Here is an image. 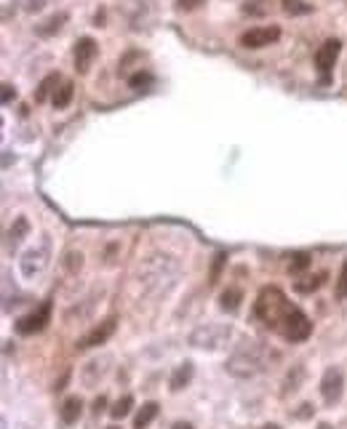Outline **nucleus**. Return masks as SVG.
Segmentation results:
<instances>
[{
	"label": "nucleus",
	"mask_w": 347,
	"mask_h": 429,
	"mask_svg": "<svg viewBox=\"0 0 347 429\" xmlns=\"http://www.w3.org/2000/svg\"><path fill=\"white\" fill-rule=\"evenodd\" d=\"M115 334V317H107V320H101L99 326L94 328V331H88V334L80 339V350H91V347H99V344H104L110 336Z\"/></svg>",
	"instance_id": "10"
},
{
	"label": "nucleus",
	"mask_w": 347,
	"mask_h": 429,
	"mask_svg": "<svg viewBox=\"0 0 347 429\" xmlns=\"http://www.w3.org/2000/svg\"><path fill=\"white\" fill-rule=\"evenodd\" d=\"M107 406V400H104V397H97V400H94V413H97V416H99L101 413V408Z\"/></svg>",
	"instance_id": "32"
},
{
	"label": "nucleus",
	"mask_w": 347,
	"mask_h": 429,
	"mask_svg": "<svg viewBox=\"0 0 347 429\" xmlns=\"http://www.w3.org/2000/svg\"><path fill=\"white\" fill-rule=\"evenodd\" d=\"M171 429H195V427H193L190 421H176V424H174Z\"/></svg>",
	"instance_id": "33"
},
{
	"label": "nucleus",
	"mask_w": 347,
	"mask_h": 429,
	"mask_svg": "<svg viewBox=\"0 0 347 429\" xmlns=\"http://www.w3.org/2000/svg\"><path fill=\"white\" fill-rule=\"evenodd\" d=\"M49 320H51V302H43L35 312H29V315H25V317H19L16 331H19L22 336L40 334V331L49 326Z\"/></svg>",
	"instance_id": "4"
},
{
	"label": "nucleus",
	"mask_w": 347,
	"mask_h": 429,
	"mask_svg": "<svg viewBox=\"0 0 347 429\" xmlns=\"http://www.w3.org/2000/svg\"><path fill=\"white\" fill-rule=\"evenodd\" d=\"M155 416H158V403H145L139 408V413L134 416V429H147Z\"/></svg>",
	"instance_id": "16"
},
{
	"label": "nucleus",
	"mask_w": 347,
	"mask_h": 429,
	"mask_svg": "<svg viewBox=\"0 0 347 429\" xmlns=\"http://www.w3.org/2000/svg\"><path fill=\"white\" fill-rule=\"evenodd\" d=\"M323 280H326V275H323V272H321V275H315V278H307V283H302V280H299V283H297V286H294V288H297L299 293H310V291H315V288H321V283H323Z\"/></svg>",
	"instance_id": "23"
},
{
	"label": "nucleus",
	"mask_w": 347,
	"mask_h": 429,
	"mask_svg": "<svg viewBox=\"0 0 347 429\" xmlns=\"http://www.w3.org/2000/svg\"><path fill=\"white\" fill-rule=\"evenodd\" d=\"M14 96H16V91H14L11 86H3V101H5V104H8V101H11Z\"/></svg>",
	"instance_id": "30"
},
{
	"label": "nucleus",
	"mask_w": 347,
	"mask_h": 429,
	"mask_svg": "<svg viewBox=\"0 0 347 429\" xmlns=\"http://www.w3.org/2000/svg\"><path fill=\"white\" fill-rule=\"evenodd\" d=\"M342 392H345V373L339 368H326L321 379V395L328 406L339 403L342 400Z\"/></svg>",
	"instance_id": "5"
},
{
	"label": "nucleus",
	"mask_w": 347,
	"mask_h": 429,
	"mask_svg": "<svg viewBox=\"0 0 347 429\" xmlns=\"http://www.w3.org/2000/svg\"><path fill=\"white\" fill-rule=\"evenodd\" d=\"M280 8L289 16H302V14H310L313 11V5L304 3V0H280Z\"/></svg>",
	"instance_id": "17"
},
{
	"label": "nucleus",
	"mask_w": 347,
	"mask_h": 429,
	"mask_svg": "<svg viewBox=\"0 0 347 429\" xmlns=\"http://www.w3.org/2000/svg\"><path fill=\"white\" fill-rule=\"evenodd\" d=\"M80 413H83V400L80 397H67L59 408V416H62L64 424H75L80 419Z\"/></svg>",
	"instance_id": "12"
},
{
	"label": "nucleus",
	"mask_w": 347,
	"mask_h": 429,
	"mask_svg": "<svg viewBox=\"0 0 347 429\" xmlns=\"http://www.w3.org/2000/svg\"><path fill=\"white\" fill-rule=\"evenodd\" d=\"M128 86H131L134 91H145V88L152 86V75H149V72H136V75L128 77Z\"/></svg>",
	"instance_id": "21"
},
{
	"label": "nucleus",
	"mask_w": 347,
	"mask_h": 429,
	"mask_svg": "<svg viewBox=\"0 0 347 429\" xmlns=\"http://www.w3.org/2000/svg\"><path fill=\"white\" fill-rule=\"evenodd\" d=\"M97 53H99V46H97V40H94V38H80V40L75 43V51H73L75 70L80 72V75H86V72L91 70V64H94Z\"/></svg>",
	"instance_id": "8"
},
{
	"label": "nucleus",
	"mask_w": 347,
	"mask_h": 429,
	"mask_svg": "<svg viewBox=\"0 0 347 429\" xmlns=\"http://www.w3.org/2000/svg\"><path fill=\"white\" fill-rule=\"evenodd\" d=\"M297 416H299V419H307V416H313V406H310V403H304Z\"/></svg>",
	"instance_id": "31"
},
{
	"label": "nucleus",
	"mask_w": 347,
	"mask_h": 429,
	"mask_svg": "<svg viewBox=\"0 0 347 429\" xmlns=\"http://www.w3.org/2000/svg\"><path fill=\"white\" fill-rule=\"evenodd\" d=\"M206 0H176V11H195Z\"/></svg>",
	"instance_id": "28"
},
{
	"label": "nucleus",
	"mask_w": 347,
	"mask_h": 429,
	"mask_svg": "<svg viewBox=\"0 0 347 429\" xmlns=\"http://www.w3.org/2000/svg\"><path fill=\"white\" fill-rule=\"evenodd\" d=\"M46 248H38V251H27L25 259H22V272H25L27 278H32L35 272H40L43 267H46Z\"/></svg>",
	"instance_id": "11"
},
{
	"label": "nucleus",
	"mask_w": 347,
	"mask_h": 429,
	"mask_svg": "<svg viewBox=\"0 0 347 429\" xmlns=\"http://www.w3.org/2000/svg\"><path fill=\"white\" fill-rule=\"evenodd\" d=\"M318 429H331V427H328V424H321V427H318Z\"/></svg>",
	"instance_id": "35"
},
{
	"label": "nucleus",
	"mask_w": 347,
	"mask_h": 429,
	"mask_svg": "<svg viewBox=\"0 0 347 429\" xmlns=\"http://www.w3.org/2000/svg\"><path fill=\"white\" fill-rule=\"evenodd\" d=\"M283 339H289V341H304L307 336L313 334V323H310V317L304 315V312L299 310V307H289V312L283 315V320H280V328H278Z\"/></svg>",
	"instance_id": "3"
},
{
	"label": "nucleus",
	"mask_w": 347,
	"mask_h": 429,
	"mask_svg": "<svg viewBox=\"0 0 347 429\" xmlns=\"http://www.w3.org/2000/svg\"><path fill=\"white\" fill-rule=\"evenodd\" d=\"M291 307V302L283 296V291L280 288H262V293L256 296V317L265 323V326H270V328H280V320H283V315L289 312Z\"/></svg>",
	"instance_id": "2"
},
{
	"label": "nucleus",
	"mask_w": 347,
	"mask_h": 429,
	"mask_svg": "<svg viewBox=\"0 0 347 429\" xmlns=\"http://www.w3.org/2000/svg\"><path fill=\"white\" fill-rule=\"evenodd\" d=\"M224 259H227V256H224V254H219V256H217V262H214V269H211V280H208L211 286H214V283L219 280V269H222Z\"/></svg>",
	"instance_id": "29"
},
{
	"label": "nucleus",
	"mask_w": 347,
	"mask_h": 429,
	"mask_svg": "<svg viewBox=\"0 0 347 429\" xmlns=\"http://www.w3.org/2000/svg\"><path fill=\"white\" fill-rule=\"evenodd\" d=\"M110 429H118V427H110Z\"/></svg>",
	"instance_id": "36"
},
{
	"label": "nucleus",
	"mask_w": 347,
	"mask_h": 429,
	"mask_svg": "<svg viewBox=\"0 0 347 429\" xmlns=\"http://www.w3.org/2000/svg\"><path fill=\"white\" fill-rule=\"evenodd\" d=\"M27 232V219L22 216V219H16V230H11V243L16 245L19 240H22V235Z\"/></svg>",
	"instance_id": "27"
},
{
	"label": "nucleus",
	"mask_w": 347,
	"mask_h": 429,
	"mask_svg": "<svg viewBox=\"0 0 347 429\" xmlns=\"http://www.w3.org/2000/svg\"><path fill=\"white\" fill-rule=\"evenodd\" d=\"M193 373H195V365H193V363H182V365L171 373V382H169L174 392L184 389V387L190 384V379H193Z\"/></svg>",
	"instance_id": "13"
},
{
	"label": "nucleus",
	"mask_w": 347,
	"mask_h": 429,
	"mask_svg": "<svg viewBox=\"0 0 347 429\" xmlns=\"http://www.w3.org/2000/svg\"><path fill=\"white\" fill-rule=\"evenodd\" d=\"M59 83H62V77H59L56 72H53V75H49V77H43V83L38 86V94H35V101H46L51 91H56L53 86H59Z\"/></svg>",
	"instance_id": "19"
},
{
	"label": "nucleus",
	"mask_w": 347,
	"mask_h": 429,
	"mask_svg": "<svg viewBox=\"0 0 347 429\" xmlns=\"http://www.w3.org/2000/svg\"><path fill=\"white\" fill-rule=\"evenodd\" d=\"M241 302H243L241 288H227L222 296H219V307H222L224 312H238Z\"/></svg>",
	"instance_id": "15"
},
{
	"label": "nucleus",
	"mask_w": 347,
	"mask_h": 429,
	"mask_svg": "<svg viewBox=\"0 0 347 429\" xmlns=\"http://www.w3.org/2000/svg\"><path fill=\"white\" fill-rule=\"evenodd\" d=\"M267 358H270V352H267L259 341H246L243 347H238V350L232 352L227 368H230V373H235V376H241V379H248V376H256L259 371H265Z\"/></svg>",
	"instance_id": "1"
},
{
	"label": "nucleus",
	"mask_w": 347,
	"mask_h": 429,
	"mask_svg": "<svg viewBox=\"0 0 347 429\" xmlns=\"http://www.w3.org/2000/svg\"><path fill=\"white\" fill-rule=\"evenodd\" d=\"M227 336H230V326H206V328H198V331L193 334V344H195V347H208V350H214V347L222 344Z\"/></svg>",
	"instance_id": "9"
},
{
	"label": "nucleus",
	"mask_w": 347,
	"mask_h": 429,
	"mask_svg": "<svg viewBox=\"0 0 347 429\" xmlns=\"http://www.w3.org/2000/svg\"><path fill=\"white\" fill-rule=\"evenodd\" d=\"M243 14H251V16H262V14H267V5H265V0H251L243 5Z\"/></svg>",
	"instance_id": "26"
},
{
	"label": "nucleus",
	"mask_w": 347,
	"mask_h": 429,
	"mask_svg": "<svg viewBox=\"0 0 347 429\" xmlns=\"http://www.w3.org/2000/svg\"><path fill=\"white\" fill-rule=\"evenodd\" d=\"M302 376H304V371H302V365H297V368H294V376L289 373V379H286V389H283V395H289V392H297V389H299L297 384L302 382Z\"/></svg>",
	"instance_id": "25"
},
{
	"label": "nucleus",
	"mask_w": 347,
	"mask_h": 429,
	"mask_svg": "<svg viewBox=\"0 0 347 429\" xmlns=\"http://www.w3.org/2000/svg\"><path fill=\"white\" fill-rule=\"evenodd\" d=\"M259 429H280L278 424H265V427H259Z\"/></svg>",
	"instance_id": "34"
},
{
	"label": "nucleus",
	"mask_w": 347,
	"mask_h": 429,
	"mask_svg": "<svg viewBox=\"0 0 347 429\" xmlns=\"http://www.w3.org/2000/svg\"><path fill=\"white\" fill-rule=\"evenodd\" d=\"M278 38H280V29L278 27H251L248 32L241 35V46L256 51V48L273 46Z\"/></svg>",
	"instance_id": "7"
},
{
	"label": "nucleus",
	"mask_w": 347,
	"mask_h": 429,
	"mask_svg": "<svg viewBox=\"0 0 347 429\" xmlns=\"http://www.w3.org/2000/svg\"><path fill=\"white\" fill-rule=\"evenodd\" d=\"M337 299H339V302L347 299V259H345V264H342V269H339V278H337Z\"/></svg>",
	"instance_id": "24"
},
{
	"label": "nucleus",
	"mask_w": 347,
	"mask_h": 429,
	"mask_svg": "<svg viewBox=\"0 0 347 429\" xmlns=\"http://www.w3.org/2000/svg\"><path fill=\"white\" fill-rule=\"evenodd\" d=\"M73 96H75V86L70 83V80H64L56 91H53V110H67L70 107V101H73Z\"/></svg>",
	"instance_id": "14"
},
{
	"label": "nucleus",
	"mask_w": 347,
	"mask_h": 429,
	"mask_svg": "<svg viewBox=\"0 0 347 429\" xmlns=\"http://www.w3.org/2000/svg\"><path fill=\"white\" fill-rule=\"evenodd\" d=\"M64 22H67V14H56V16H51V19H46V22L38 27V35L49 38V35H53V32H59Z\"/></svg>",
	"instance_id": "18"
},
{
	"label": "nucleus",
	"mask_w": 347,
	"mask_h": 429,
	"mask_svg": "<svg viewBox=\"0 0 347 429\" xmlns=\"http://www.w3.org/2000/svg\"><path fill=\"white\" fill-rule=\"evenodd\" d=\"M131 408H134V397H131V395H123V397L115 403V408H110V416H112V419H123V416L131 413Z\"/></svg>",
	"instance_id": "20"
},
{
	"label": "nucleus",
	"mask_w": 347,
	"mask_h": 429,
	"mask_svg": "<svg viewBox=\"0 0 347 429\" xmlns=\"http://www.w3.org/2000/svg\"><path fill=\"white\" fill-rule=\"evenodd\" d=\"M307 267H310V254H294L291 262H289V272H291V275H299V272H304Z\"/></svg>",
	"instance_id": "22"
},
{
	"label": "nucleus",
	"mask_w": 347,
	"mask_h": 429,
	"mask_svg": "<svg viewBox=\"0 0 347 429\" xmlns=\"http://www.w3.org/2000/svg\"><path fill=\"white\" fill-rule=\"evenodd\" d=\"M339 48H342V43H339L337 38H331V40H326V43L315 51V67L321 72L323 83H328V75L334 70V62H337V56H339Z\"/></svg>",
	"instance_id": "6"
}]
</instances>
